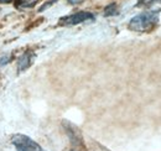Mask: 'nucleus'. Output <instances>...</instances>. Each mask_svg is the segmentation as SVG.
I'll return each mask as SVG.
<instances>
[{"label": "nucleus", "instance_id": "nucleus-1", "mask_svg": "<svg viewBox=\"0 0 161 151\" xmlns=\"http://www.w3.org/2000/svg\"><path fill=\"white\" fill-rule=\"evenodd\" d=\"M159 13L160 10L146 11L134 16L129 22V30L135 32H149L159 24Z\"/></svg>", "mask_w": 161, "mask_h": 151}, {"label": "nucleus", "instance_id": "nucleus-2", "mask_svg": "<svg viewBox=\"0 0 161 151\" xmlns=\"http://www.w3.org/2000/svg\"><path fill=\"white\" fill-rule=\"evenodd\" d=\"M13 144L18 151H46L31 137L22 134H16L13 137Z\"/></svg>", "mask_w": 161, "mask_h": 151}, {"label": "nucleus", "instance_id": "nucleus-3", "mask_svg": "<svg viewBox=\"0 0 161 151\" xmlns=\"http://www.w3.org/2000/svg\"><path fill=\"white\" fill-rule=\"evenodd\" d=\"M89 20H94V15L92 13H88V11H80V13H76V14H72V15H68V16H64L60 19L61 25H77V24H82L84 21H89Z\"/></svg>", "mask_w": 161, "mask_h": 151}, {"label": "nucleus", "instance_id": "nucleus-4", "mask_svg": "<svg viewBox=\"0 0 161 151\" xmlns=\"http://www.w3.org/2000/svg\"><path fill=\"white\" fill-rule=\"evenodd\" d=\"M34 57H35V55H34L31 51L25 52V53L19 58V61H18V71H19V72H22V71L27 70V68L32 64Z\"/></svg>", "mask_w": 161, "mask_h": 151}, {"label": "nucleus", "instance_id": "nucleus-5", "mask_svg": "<svg viewBox=\"0 0 161 151\" xmlns=\"http://www.w3.org/2000/svg\"><path fill=\"white\" fill-rule=\"evenodd\" d=\"M118 14V9H117V4H110L104 9V15L105 16H112V15H117Z\"/></svg>", "mask_w": 161, "mask_h": 151}, {"label": "nucleus", "instance_id": "nucleus-6", "mask_svg": "<svg viewBox=\"0 0 161 151\" xmlns=\"http://www.w3.org/2000/svg\"><path fill=\"white\" fill-rule=\"evenodd\" d=\"M161 0H139L136 6H150L155 3H160Z\"/></svg>", "mask_w": 161, "mask_h": 151}, {"label": "nucleus", "instance_id": "nucleus-7", "mask_svg": "<svg viewBox=\"0 0 161 151\" xmlns=\"http://www.w3.org/2000/svg\"><path fill=\"white\" fill-rule=\"evenodd\" d=\"M67 1H68L69 4H73V5H75V4H80L83 0H67Z\"/></svg>", "mask_w": 161, "mask_h": 151}, {"label": "nucleus", "instance_id": "nucleus-8", "mask_svg": "<svg viewBox=\"0 0 161 151\" xmlns=\"http://www.w3.org/2000/svg\"><path fill=\"white\" fill-rule=\"evenodd\" d=\"M11 1H14V0H0V4H9Z\"/></svg>", "mask_w": 161, "mask_h": 151}]
</instances>
